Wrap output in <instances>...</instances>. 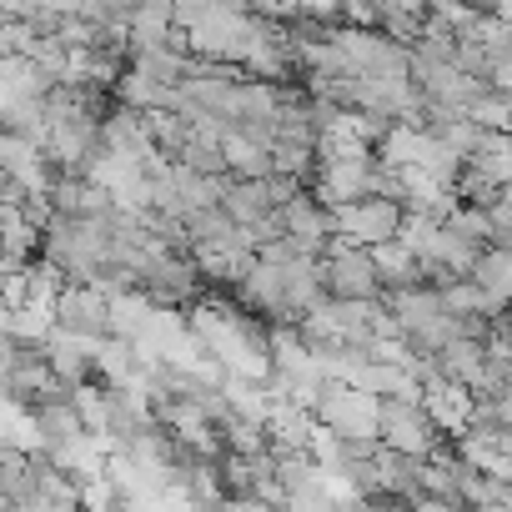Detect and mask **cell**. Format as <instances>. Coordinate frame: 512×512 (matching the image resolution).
I'll return each mask as SVG.
<instances>
[{
    "mask_svg": "<svg viewBox=\"0 0 512 512\" xmlns=\"http://www.w3.org/2000/svg\"><path fill=\"white\" fill-rule=\"evenodd\" d=\"M317 422L332 427L342 442L367 447V442H377V432H382V397L357 392V387H342V382H327V392H322V402H317Z\"/></svg>",
    "mask_w": 512,
    "mask_h": 512,
    "instance_id": "cell-1",
    "label": "cell"
},
{
    "mask_svg": "<svg viewBox=\"0 0 512 512\" xmlns=\"http://www.w3.org/2000/svg\"><path fill=\"white\" fill-rule=\"evenodd\" d=\"M322 272H327L332 302H377L382 297V272H377L367 246H352V241L337 236L322 256Z\"/></svg>",
    "mask_w": 512,
    "mask_h": 512,
    "instance_id": "cell-2",
    "label": "cell"
},
{
    "mask_svg": "<svg viewBox=\"0 0 512 512\" xmlns=\"http://www.w3.org/2000/svg\"><path fill=\"white\" fill-rule=\"evenodd\" d=\"M332 226H337V236H342V241L377 251V246H387V241H397V236H402V226H407V206H402V201L367 196V201H357V206L332 211Z\"/></svg>",
    "mask_w": 512,
    "mask_h": 512,
    "instance_id": "cell-3",
    "label": "cell"
},
{
    "mask_svg": "<svg viewBox=\"0 0 512 512\" xmlns=\"http://www.w3.org/2000/svg\"><path fill=\"white\" fill-rule=\"evenodd\" d=\"M377 442H382L387 452L412 457V462H432V457L442 452V447H437L432 417H427L417 402H402V397L382 402V432H377Z\"/></svg>",
    "mask_w": 512,
    "mask_h": 512,
    "instance_id": "cell-4",
    "label": "cell"
},
{
    "mask_svg": "<svg viewBox=\"0 0 512 512\" xmlns=\"http://www.w3.org/2000/svg\"><path fill=\"white\" fill-rule=\"evenodd\" d=\"M56 327L76 332V337H111V302L96 287H66L56 302Z\"/></svg>",
    "mask_w": 512,
    "mask_h": 512,
    "instance_id": "cell-5",
    "label": "cell"
},
{
    "mask_svg": "<svg viewBox=\"0 0 512 512\" xmlns=\"http://www.w3.org/2000/svg\"><path fill=\"white\" fill-rule=\"evenodd\" d=\"M422 412L432 417V427H437V432H457V437H462V432L472 427L477 392H472V387H462V382H437V387H427Z\"/></svg>",
    "mask_w": 512,
    "mask_h": 512,
    "instance_id": "cell-6",
    "label": "cell"
},
{
    "mask_svg": "<svg viewBox=\"0 0 512 512\" xmlns=\"http://www.w3.org/2000/svg\"><path fill=\"white\" fill-rule=\"evenodd\" d=\"M372 262H377L387 292H412V287H422V277H427V267L412 256V246H407L402 236L387 241V246H377V251H372Z\"/></svg>",
    "mask_w": 512,
    "mask_h": 512,
    "instance_id": "cell-7",
    "label": "cell"
},
{
    "mask_svg": "<svg viewBox=\"0 0 512 512\" xmlns=\"http://www.w3.org/2000/svg\"><path fill=\"white\" fill-rule=\"evenodd\" d=\"M472 282H477L487 297H497L502 307H512V246H487L482 262H477V272H472Z\"/></svg>",
    "mask_w": 512,
    "mask_h": 512,
    "instance_id": "cell-8",
    "label": "cell"
},
{
    "mask_svg": "<svg viewBox=\"0 0 512 512\" xmlns=\"http://www.w3.org/2000/svg\"><path fill=\"white\" fill-rule=\"evenodd\" d=\"M467 121H477L487 136H512V96H502L497 86L467 111Z\"/></svg>",
    "mask_w": 512,
    "mask_h": 512,
    "instance_id": "cell-9",
    "label": "cell"
}]
</instances>
